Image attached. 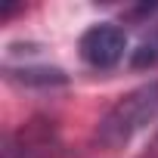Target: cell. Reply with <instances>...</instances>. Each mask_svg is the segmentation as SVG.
<instances>
[{
	"label": "cell",
	"mask_w": 158,
	"mask_h": 158,
	"mask_svg": "<svg viewBox=\"0 0 158 158\" xmlns=\"http://www.w3.org/2000/svg\"><path fill=\"white\" fill-rule=\"evenodd\" d=\"M158 118V81H149L127 96H121L99 121L96 143L102 149H121L127 146L143 127H149Z\"/></svg>",
	"instance_id": "obj_1"
},
{
	"label": "cell",
	"mask_w": 158,
	"mask_h": 158,
	"mask_svg": "<svg viewBox=\"0 0 158 158\" xmlns=\"http://www.w3.org/2000/svg\"><path fill=\"white\" fill-rule=\"evenodd\" d=\"M59 155V136L53 121L31 118L22 124L19 133L3 136V158H56Z\"/></svg>",
	"instance_id": "obj_2"
},
{
	"label": "cell",
	"mask_w": 158,
	"mask_h": 158,
	"mask_svg": "<svg viewBox=\"0 0 158 158\" xmlns=\"http://www.w3.org/2000/svg\"><path fill=\"white\" fill-rule=\"evenodd\" d=\"M124 50H127V34H124V28H118L112 22L93 25L81 37V59L90 68H115L124 59Z\"/></svg>",
	"instance_id": "obj_3"
},
{
	"label": "cell",
	"mask_w": 158,
	"mask_h": 158,
	"mask_svg": "<svg viewBox=\"0 0 158 158\" xmlns=\"http://www.w3.org/2000/svg\"><path fill=\"white\" fill-rule=\"evenodd\" d=\"M6 81L19 84V87H62L68 84V74L62 68H47V65H25V68H6Z\"/></svg>",
	"instance_id": "obj_4"
},
{
	"label": "cell",
	"mask_w": 158,
	"mask_h": 158,
	"mask_svg": "<svg viewBox=\"0 0 158 158\" xmlns=\"http://www.w3.org/2000/svg\"><path fill=\"white\" fill-rule=\"evenodd\" d=\"M158 65V25L152 28L149 37L139 40V47L130 53V68H152Z\"/></svg>",
	"instance_id": "obj_5"
},
{
	"label": "cell",
	"mask_w": 158,
	"mask_h": 158,
	"mask_svg": "<svg viewBox=\"0 0 158 158\" xmlns=\"http://www.w3.org/2000/svg\"><path fill=\"white\" fill-rule=\"evenodd\" d=\"M146 158H158V133H155V139H152V146H149V155Z\"/></svg>",
	"instance_id": "obj_6"
}]
</instances>
